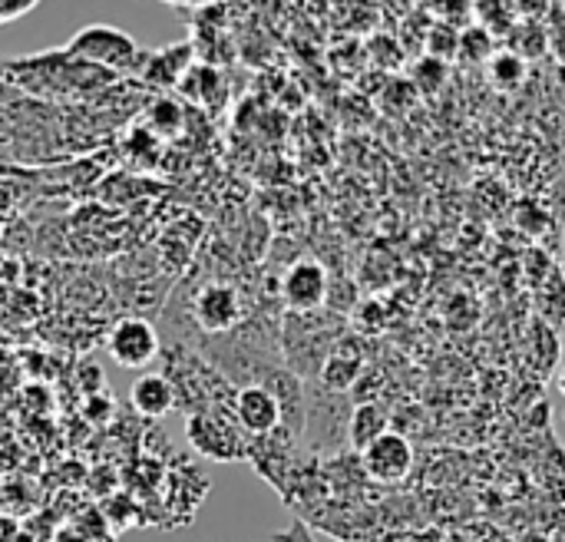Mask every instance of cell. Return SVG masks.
Segmentation results:
<instances>
[{
  "instance_id": "6da1fadb",
  "label": "cell",
  "mask_w": 565,
  "mask_h": 542,
  "mask_svg": "<svg viewBox=\"0 0 565 542\" xmlns=\"http://www.w3.org/2000/svg\"><path fill=\"white\" fill-rule=\"evenodd\" d=\"M0 76L33 96H70V93H89L116 79V73L96 70L89 63H79L66 50H50V53H33V56H17L0 63Z\"/></svg>"
},
{
  "instance_id": "7a4b0ae2",
  "label": "cell",
  "mask_w": 565,
  "mask_h": 542,
  "mask_svg": "<svg viewBox=\"0 0 565 542\" xmlns=\"http://www.w3.org/2000/svg\"><path fill=\"white\" fill-rule=\"evenodd\" d=\"M70 56H76L79 63H89L96 70H106V73H139V63L146 56V50L119 26L113 23H86L79 26L66 46H63Z\"/></svg>"
},
{
  "instance_id": "3957f363",
  "label": "cell",
  "mask_w": 565,
  "mask_h": 542,
  "mask_svg": "<svg viewBox=\"0 0 565 542\" xmlns=\"http://www.w3.org/2000/svg\"><path fill=\"white\" fill-rule=\"evenodd\" d=\"M109 358L119 368H146L159 358V334L142 318H122L106 338Z\"/></svg>"
},
{
  "instance_id": "277c9868",
  "label": "cell",
  "mask_w": 565,
  "mask_h": 542,
  "mask_svg": "<svg viewBox=\"0 0 565 542\" xmlns=\"http://www.w3.org/2000/svg\"><path fill=\"white\" fill-rule=\"evenodd\" d=\"M361 460L377 483H401L414 467V447L404 434L387 431L367 450H361Z\"/></svg>"
},
{
  "instance_id": "5b68a950",
  "label": "cell",
  "mask_w": 565,
  "mask_h": 542,
  "mask_svg": "<svg viewBox=\"0 0 565 542\" xmlns=\"http://www.w3.org/2000/svg\"><path fill=\"white\" fill-rule=\"evenodd\" d=\"M281 298L291 311H318L328 298V272L318 262H295L281 278Z\"/></svg>"
},
{
  "instance_id": "8992f818",
  "label": "cell",
  "mask_w": 565,
  "mask_h": 542,
  "mask_svg": "<svg viewBox=\"0 0 565 542\" xmlns=\"http://www.w3.org/2000/svg\"><path fill=\"white\" fill-rule=\"evenodd\" d=\"M235 421L252 437H268L281 427V407L265 384H248L235 397Z\"/></svg>"
},
{
  "instance_id": "52a82bcc",
  "label": "cell",
  "mask_w": 565,
  "mask_h": 542,
  "mask_svg": "<svg viewBox=\"0 0 565 542\" xmlns=\"http://www.w3.org/2000/svg\"><path fill=\"white\" fill-rule=\"evenodd\" d=\"M242 318V298L232 285L212 281L209 288H202V295L195 298V321L202 331L209 334H222L232 331Z\"/></svg>"
},
{
  "instance_id": "ba28073f",
  "label": "cell",
  "mask_w": 565,
  "mask_h": 542,
  "mask_svg": "<svg viewBox=\"0 0 565 542\" xmlns=\"http://www.w3.org/2000/svg\"><path fill=\"white\" fill-rule=\"evenodd\" d=\"M189 60H192L189 43H172L159 53L146 50V56L139 63V76L156 86H172V83H182V76L189 73Z\"/></svg>"
},
{
  "instance_id": "9c48e42d",
  "label": "cell",
  "mask_w": 565,
  "mask_h": 542,
  "mask_svg": "<svg viewBox=\"0 0 565 542\" xmlns=\"http://www.w3.org/2000/svg\"><path fill=\"white\" fill-rule=\"evenodd\" d=\"M189 437H192V444L205 454V457H212V460H235L238 457V440H235V434L228 431V427H222L215 417H209V414H195L192 421H189Z\"/></svg>"
},
{
  "instance_id": "30bf717a",
  "label": "cell",
  "mask_w": 565,
  "mask_h": 542,
  "mask_svg": "<svg viewBox=\"0 0 565 542\" xmlns=\"http://www.w3.org/2000/svg\"><path fill=\"white\" fill-rule=\"evenodd\" d=\"M129 401L142 417H162L175 407V387L162 374H142L129 387Z\"/></svg>"
},
{
  "instance_id": "8fae6325",
  "label": "cell",
  "mask_w": 565,
  "mask_h": 542,
  "mask_svg": "<svg viewBox=\"0 0 565 542\" xmlns=\"http://www.w3.org/2000/svg\"><path fill=\"white\" fill-rule=\"evenodd\" d=\"M381 434H387V411L381 404H361V407H354L351 424H348L351 447L367 450Z\"/></svg>"
},
{
  "instance_id": "7c38bea8",
  "label": "cell",
  "mask_w": 565,
  "mask_h": 542,
  "mask_svg": "<svg viewBox=\"0 0 565 542\" xmlns=\"http://www.w3.org/2000/svg\"><path fill=\"white\" fill-rule=\"evenodd\" d=\"M358 374H361V358H344V354H331L321 368V381L334 394L348 391L358 381Z\"/></svg>"
},
{
  "instance_id": "4fadbf2b",
  "label": "cell",
  "mask_w": 565,
  "mask_h": 542,
  "mask_svg": "<svg viewBox=\"0 0 565 542\" xmlns=\"http://www.w3.org/2000/svg\"><path fill=\"white\" fill-rule=\"evenodd\" d=\"M487 63H490V79L500 89H513L523 79V60L516 53H493Z\"/></svg>"
},
{
  "instance_id": "5bb4252c",
  "label": "cell",
  "mask_w": 565,
  "mask_h": 542,
  "mask_svg": "<svg viewBox=\"0 0 565 542\" xmlns=\"http://www.w3.org/2000/svg\"><path fill=\"white\" fill-rule=\"evenodd\" d=\"M275 542H315V540L308 536V530H305V527H291L288 533H278Z\"/></svg>"
},
{
  "instance_id": "9a60e30c",
  "label": "cell",
  "mask_w": 565,
  "mask_h": 542,
  "mask_svg": "<svg viewBox=\"0 0 565 542\" xmlns=\"http://www.w3.org/2000/svg\"><path fill=\"white\" fill-rule=\"evenodd\" d=\"M556 387H559V394L565 397V364L559 368V374H556Z\"/></svg>"
}]
</instances>
